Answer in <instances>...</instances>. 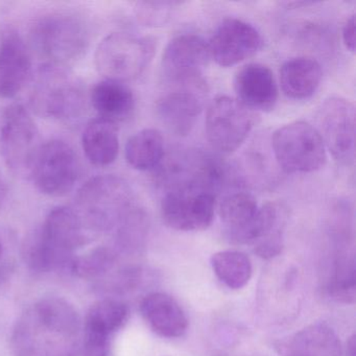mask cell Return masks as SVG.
I'll list each match as a JSON object with an SVG mask.
<instances>
[{"label": "cell", "mask_w": 356, "mask_h": 356, "mask_svg": "<svg viewBox=\"0 0 356 356\" xmlns=\"http://www.w3.org/2000/svg\"><path fill=\"white\" fill-rule=\"evenodd\" d=\"M254 124L253 111L236 99L218 97L211 102L206 113V136L214 149L228 155L247 140Z\"/></svg>", "instance_id": "cell-9"}, {"label": "cell", "mask_w": 356, "mask_h": 356, "mask_svg": "<svg viewBox=\"0 0 356 356\" xmlns=\"http://www.w3.org/2000/svg\"><path fill=\"white\" fill-rule=\"evenodd\" d=\"M272 149L277 164L286 174L316 172L327 161V149L320 133L303 120L289 122L275 131Z\"/></svg>", "instance_id": "cell-6"}, {"label": "cell", "mask_w": 356, "mask_h": 356, "mask_svg": "<svg viewBox=\"0 0 356 356\" xmlns=\"http://www.w3.org/2000/svg\"><path fill=\"white\" fill-rule=\"evenodd\" d=\"M355 15H352L346 22L343 28V42L346 49L351 53H355Z\"/></svg>", "instance_id": "cell-31"}, {"label": "cell", "mask_w": 356, "mask_h": 356, "mask_svg": "<svg viewBox=\"0 0 356 356\" xmlns=\"http://www.w3.org/2000/svg\"><path fill=\"white\" fill-rule=\"evenodd\" d=\"M318 132L335 161L343 165L355 158V106L349 99L332 97L325 99L316 112Z\"/></svg>", "instance_id": "cell-10"}, {"label": "cell", "mask_w": 356, "mask_h": 356, "mask_svg": "<svg viewBox=\"0 0 356 356\" xmlns=\"http://www.w3.org/2000/svg\"><path fill=\"white\" fill-rule=\"evenodd\" d=\"M22 254L26 266L37 273L54 272L61 268L70 270L74 258L64 255L51 247L39 229L26 237Z\"/></svg>", "instance_id": "cell-24"}, {"label": "cell", "mask_w": 356, "mask_h": 356, "mask_svg": "<svg viewBox=\"0 0 356 356\" xmlns=\"http://www.w3.org/2000/svg\"><path fill=\"white\" fill-rule=\"evenodd\" d=\"M124 156L131 168L139 172L156 170L164 158V138L157 129H143L129 138Z\"/></svg>", "instance_id": "cell-23"}, {"label": "cell", "mask_w": 356, "mask_h": 356, "mask_svg": "<svg viewBox=\"0 0 356 356\" xmlns=\"http://www.w3.org/2000/svg\"><path fill=\"white\" fill-rule=\"evenodd\" d=\"M90 102L99 118L116 126L129 120L135 110L134 93L124 83L118 81L97 83L91 89Z\"/></svg>", "instance_id": "cell-20"}, {"label": "cell", "mask_w": 356, "mask_h": 356, "mask_svg": "<svg viewBox=\"0 0 356 356\" xmlns=\"http://www.w3.org/2000/svg\"><path fill=\"white\" fill-rule=\"evenodd\" d=\"M134 207V195L126 180L114 175H101L81 186L74 208L95 236L115 229Z\"/></svg>", "instance_id": "cell-2"}, {"label": "cell", "mask_w": 356, "mask_h": 356, "mask_svg": "<svg viewBox=\"0 0 356 356\" xmlns=\"http://www.w3.org/2000/svg\"><path fill=\"white\" fill-rule=\"evenodd\" d=\"M282 356H341V341L324 323H316L291 335L281 345Z\"/></svg>", "instance_id": "cell-19"}, {"label": "cell", "mask_w": 356, "mask_h": 356, "mask_svg": "<svg viewBox=\"0 0 356 356\" xmlns=\"http://www.w3.org/2000/svg\"><path fill=\"white\" fill-rule=\"evenodd\" d=\"M82 145L87 159L97 166L113 163L120 152L118 126L95 118L87 124L82 135Z\"/></svg>", "instance_id": "cell-22"}, {"label": "cell", "mask_w": 356, "mask_h": 356, "mask_svg": "<svg viewBox=\"0 0 356 356\" xmlns=\"http://www.w3.org/2000/svg\"><path fill=\"white\" fill-rule=\"evenodd\" d=\"M236 99L251 111L270 112L278 101V85L268 66L249 63L235 74Z\"/></svg>", "instance_id": "cell-16"}, {"label": "cell", "mask_w": 356, "mask_h": 356, "mask_svg": "<svg viewBox=\"0 0 356 356\" xmlns=\"http://www.w3.org/2000/svg\"><path fill=\"white\" fill-rule=\"evenodd\" d=\"M216 203V193L205 189L168 191L160 206L162 220L175 230H205L213 222Z\"/></svg>", "instance_id": "cell-11"}, {"label": "cell", "mask_w": 356, "mask_h": 356, "mask_svg": "<svg viewBox=\"0 0 356 356\" xmlns=\"http://www.w3.org/2000/svg\"><path fill=\"white\" fill-rule=\"evenodd\" d=\"M264 39L252 24L226 18L212 35L208 49L210 58L222 67H230L245 61L259 53Z\"/></svg>", "instance_id": "cell-12"}, {"label": "cell", "mask_w": 356, "mask_h": 356, "mask_svg": "<svg viewBox=\"0 0 356 356\" xmlns=\"http://www.w3.org/2000/svg\"><path fill=\"white\" fill-rule=\"evenodd\" d=\"M1 256H3V245L0 243V258H1Z\"/></svg>", "instance_id": "cell-34"}, {"label": "cell", "mask_w": 356, "mask_h": 356, "mask_svg": "<svg viewBox=\"0 0 356 356\" xmlns=\"http://www.w3.org/2000/svg\"><path fill=\"white\" fill-rule=\"evenodd\" d=\"M118 255L109 247H97L82 256H74L70 270L81 279L97 280L103 278L115 266Z\"/></svg>", "instance_id": "cell-27"}, {"label": "cell", "mask_w": 356, "mask_h": 356, "mask_svg": "<svg viewBox=\"0 0 356 356\" xmlns=\"http://www.w3.org/2000/svg\"><path fill=\"white\" fill-rule=\"evenodd\" d=\"M89 31L82 18L70 12H53L39 18L31 30V42L45 65L67 67L89 47Z\"/></svg>", "instance_id": "cell-3"}, {"label": "cell", "mask_w": 356, "mask_h": 356, "mask_svg": "<svg viewBox=\"0 0 356 356\" xmlns=\"http://www.w3.org/2000/svg\"><path fill=\"white\" fill-rule=\"evenodd\" d=\"M208 43L202 37L183 34L166 45L161 66L164 76L178 86L201 82L202 70L209 63Z\"/></svg>", "instance_id": "cell-13"}, {"label": "cell", "mask_w": 356, "mask_h": 356, "mask_svg": "<svg viewBox=\"0 0 356 356\" xmlns=\"http://www.w3.org/2000/svg\"><path fill=\"white\" fill-rule=\"evenodd\" d=\"M140 312L149 328L166 339L184 335L188 320L178 302L163 293H149L140 303Z\"/></svg>", "instance_id": "cell-18"}, {"label": "cell", "mask_w": 356, "mask_h": 356, "mask_svg": "<svg viewBox=\"0 0 356 356\" xmlns=\"http://www.w3.org/2000/svg\"><path fill=\"white\" fill-rule=\"evenodd\" d=\"M6 195H7V187H6V183L3 181V177L0 175V207L3 206Z\"/></svg>", "instance_id": "cell-33"}, {"label": "cell", "mask_w": 356, "mask_h": 356, "mask_svg": "<svg viewBox=\"0 0 356 356\" xmlns=\"http://www.w3.org/2000/svg\"><path fill=\"white\" fill-rule=\"evenodd\" d=\"M114 334L83 325L82 356H113Z\"/></svg>", "instance_id": "cell-30"}, {"label": "cell", "mask_w": 356, "mask_h": 356, "mask_svg": "<svg viewBox=\"0 0 356 356\" xmlns=\"http://www.w3.org/2000/svg\"><path fill=\"white\" fill-rule=\"evenodd\" d=\"M80 174V160L74 147L53 139L41 143L29 177L43 195L64 197L74 188Z\"/></svg>", "instance_id": "cell-7"}, {"label": "cell", "mask_w": 356, "mask_h": 356, "mask_svg": "<svg viewBox=\"0 0 356 356\" xmlns=\"http://www.w3.org/2000/svg\"><path fill=\"white\" fill-rule=\"evenodd\" d=\"M322 76V67L314 58H293L281 66V89L289 99H307L318 90Z\"/></svg>", "instance_id": "cell-21"}, {"label": "cell", "mask_w": 356, "mask_h": 356, "mask_svg": "<svg viewBox=\"0 0 356 356\" xmlns=\"http://www.w3.org/2000/svg\"><path fill=\"white\" fill-rule=\"evenodd\" d=\"M39 230L51 247L70 257L93 238L76 209L66 206L54 208Z\"/></svg>", "instance_id": "cell-17"}, {"label": "cell", "mask_w": 356, "mask_h": 356, "mask_svg": "<svg viewBox=\"0 0 356 356\" xmlns=\"http://www.w3.org/2000/svg\"><path fill=\"white\" fill-rule=\"evenodd\" d=\"M83 323L72 304L45 297L20 316L11 337L14 356H79Z\"/></svg>", "instance_id": "cell-1"}, {"label": "cell", "mask_w": 356, "mask_h": 356, "mask_svg": "<svg viewBox=\"0 0 356 356\" xmlns=\"http://www.w3.org/2000/svg\"><path fill=\"white\" fill-rule=\"evenodd\" d=\"M211 266L214 274L231 289L245 286L252 277V262L243 252L220 251L211 257Z\"/></svg>", "instance_id": "cell-25"}, {"label": "cell", "mask_w": 356, "mask_h": 356, "mask_svg": "<svg viewBox=\"0 0 356 356\" xmlns=\"http://www.w3.org/2000/svg\"><path fill=\"white\" fill-rule=\"evenodd\" d=\"M32 72L28 45L15 29H3L0 33V99L16 97L28 84Z\"/></svg>", "instance_id": "cell-14"}, {"label": "cell", "mask_w": 356, "mask_h": 356, "mask_svg": "<svg viewBox=\"0 0 356 356\" xmlns=\"http://www.w3.org/2000/svg\"><path fill=\"white\" fill-rule=\"evenodd\" d=\"M355 260L353 256H341L337 260L328 293L334 301L352 304L355 301Z\"/></svg>", "instance_id": "cell-28"}, {"label": "cell", "mask_w": 356, "mask_h": 356, "mask_svg": "<svg viewBox=\"0 0 356 356\" xmlns=\"http://www.w3.org/2000/svg\"><path fill=\"white\" fill-rule=\"evenodd\" d=\"M34 118L22 104L5 108L0 116V153L16 175L28 176L40 147Z\"/></svg>", "instance_id": "cell-8"}, {"label": "cell", "mask_w": 356, "mask_h": 356, "mask_svg": "<svg viewBox=\"0 0 356 356\" xmlns=\"http://www.w3.org/2000/svg\"><path fill=\"white\" fill-rule=\"evenodd\" d=\"M33 109L45 118L72 122L84 113L86 93L67 68L43 65L31 95Z\"/></svg>", "instance_id": "cell-4"}, {"label": "cell", "mask_w": 356, "mask_h": 356, "mask_svg": "<svg viewBox=\"0 0 356 356\" xmlns=\"http://www.w3.org/2000/svg\"><path fill=\"white\" fill-rule=\"evenodd\" d=\"M201 88V82L179 86L158 99L156 113L172 134L187 136L193 130L203 108Z\"/></svg>", "instance_id": "cell-15"}, {"label": "cell", "mask_w": 356, "mask_h": 356, "mask_svg": "<svg viewBox=\"0 0 356 356\" xmlns=\"http://www.w3.org/2000/svg\"><path fill=\"white\" fill-rule=\"evenodd\" d=\"M180 1H141L135 7L139 22L145 26H162L168 24Z\"/></svg>", "instance_id": "cell-29"}, {"label": "cell", "mask_w": 356, "mask_h": 356, "mask_svg": "<svg viewBox=\"0 0 356 356\" xmlns=\"http://www.w3.org/2000/svg\"><path fill=\"white\" fill-rule=\"evenodd\" d=\"M128 305L116 299L99 300L89 308L84 326L101 329L115 335L128 322Z\"/></svg>", "instance_id": "cell-26"}, {"label": "cell", "mask_w": 356, "mask_h": 356, "mask_svg": "<svg viewBox=\"0 0 356 356\" xmlns=\"http://www.w3.org/2000/svg\"><path fill=\"white\" fill-rule=\"evenodd\" d=\"M355 335H352L347 343V356H355Z\"/></svg>", "instance_id": "cell-32"}, {"label": "cell", "mask_w": 356, "mask_h": 356, "mask_svg": "<svg viewBox=\"0 0 356 356\" xmlns=\"http://www.w3.org/2000/svg\"><path fill=\"white\" fill-rule=\"evenodd\" d=\"M155 49L153 39L147 37L112 33L97 47L95 67L105 80L122 83L136 80L149 67Z\"/></svg>", "instance_id": "cell-5"}]
</instances>
